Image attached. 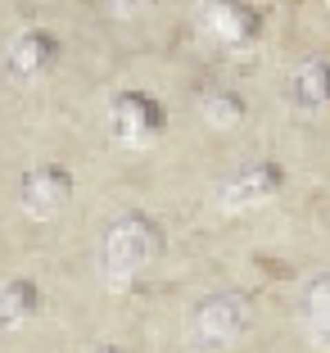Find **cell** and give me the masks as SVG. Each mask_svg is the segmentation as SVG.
Returning <instances> with one entry per match:
<instances>
[{"label": "cell", "mask_w": 330, "mask_h": 353, "mask_svg": "<svg viewBox=\"0 0 330 353\" xmlns=\"http://www.w3.org/2000/svg\"><path fill=\"white\" fill-rule=\"evenodd\" d=\"M91 353H127L123 344H100V349H91Z\"/></svg>", "instance_id": "obj_13"}, {"label": "cell", "mask_w": 330, "mask_h": 353, "mask_svg": "<svg viewBox=\"0 0 330 353\" xmlns=\"http://www.w3.org/2000/svg\"><path fill=\"white\" fill-rule=\"evenodd\" d=\"M285 100H289V109L303 114V118L326 114V109H330V59H326V54H308V59L289 73Z\"/></svg>", "instance_id": "obj_7"}, {"label": "cell", "mask_w": 330, "mask_h": 353, "mask_svg": "<svg viewBox=\"0 0 330 353\" xmlns=\"http://www.w3.org/2000/svg\"><path fill=\"white\" fill-rule=\"evenodd\" d=\"M285 190V168L276 163V159H254V163L236 168V172L222 181V208H231V213H245V208H262L271 204V199Z\"/></svg>", "instance_id": "obj_5"}, {"label": "cell", "mask_w": 330, "mask_h": 353, "mask_svg": "<svg viewBox=\"0 0 330 353\" xmlns=\"http://www.w3.org/2000/svg\"><path fill=\"white\" fill-rule=\"evenodd\" d=\"M303 326H308L312 349L330 353V272H321L303 294Z\"/></svg>", "instance_id": "obj_10"}, {"label": "cell", "mask_w": 330, "mask_h": 353, "mask_svg": "<svg viewBox=\"0 0 330 353\" xmlns=\"http://www.w3.org/2000/svg\"><path fill=\"white\" fill-rule=\"evenodd\" d=\"M104 5H109L118 19H132V14H141L145 5H154V0H104Z\"/></svg>", "instance_id": "obj_12"}, {"label": "cell", "mask_w": 330, "mask_h": 353, "mask_svg": "<svg viewBox=\"0 0 330 353\" xmlns=\"http://www.w3.org/2000/svg\"><path fill=\"white\" fill-rule=\"evenodd\" d=\"M59 63V37L54 32H45V28H28V32H19L10 41V68L19 77H45Z\"/></svg>", "instance_id": "obj_8"}, {"label": "cell", "mask_w": 330, "mask_h": 353, "mask_svg": "<svg viewBox=\"0 0 330 353\" xmlns=\"http://www.w3.org/2000/svg\"><path fill=\"white\" fill-rule=\"evenodd\" d=\"M68 199H72V172L63 163H37V168L23 172L19 204H23L28 218L50 222V218H59L63 208H68Z\"/></svg>", "instance_id": "obj_6"}, {"label": "cell", "mask_w": 330, "mask_h": 353, "mask_svg": "<svg viewBox=\"0 0 330 353\" xmlns=\"http://www.w3.org/2000/svg\"><path fill=\"white\" fill-rule=\"evenodd\" d=\"M41 312V290L28 276H14L0 285V322L5 326H28Z\"/></svg>", "instance_id": "obj_11"}, {"label": "cell", "mask_w": 330, "mask_h": 353, "mask_svg": "<svg viewBox=\"0 0 330 353\" xmlns=\"http://www.w3.org/2000/svg\"><path fill=\"white\" fill-rule=\"evenodd\" d=\"M245 331H249V303L236 290L199 299L195 312H190V326H186L195 353H231L245 340Z\"/></svg>", "instance_id": "obj_2"}, {"label": "cell", "mask_w": 330, "mask_h": 353, "mask_svg": "<svg viewBox=\"0 0 330 353\" xmlns=\"http://www.w3.org/2000/svg\"><path fill=\"white\" fill-rule=\"evenodd\" d=\"M199 32L222 50H249L262 32V14L249 0H199Z\"/></svg>", "instance_id": "obj_4"}, {"label": "cell", "mask_w": 330, "mask_h": 353, "mask_svg": "<svg viewBox=\"0 0 330 353\" xmlns=\"http://www.w3.org/2000/svg\"><path fill=\"white\" fill-rule=\"evenodd\" d=\"M199 118H204L213 132H236L249 118V104H245V95L231 91V86H213V91L199 95Z\"/></svg>", "instance_id": "obj_9"}, {"label": "cell", "mask_w": 330, "mask_h": 353, "mask_svg": "<svg viewBox=\"0 0 330 353\" xmlns=\"http://www.w3.org/2000/svg\"><path fill=\"white\" fill-rule=\"evenodd\" d=\"M163 250V231L154 218L145 213H123L104 236V254H100V272L109 290H127L132 281H141V272L158 259Z\"/></svg>", "instance_id": "obj_1"}, {"label": "cell", "mask_w": 330, "mask_h": 353, "mask_svg": "<svg viewBox=\"0 0 330 353\" xmlns=\"http://www.w3.org/2000/svg\"><path fill=\"white\" fill-rule=\"evenodd\" d=\"M109 132L127 150H149L167 132V109L149 91H118L109 100Z\"/></svg>", "instance_id": "obj_3"}]
</instances>
